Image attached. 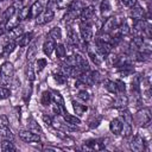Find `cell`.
I'll use <instances>...</instances> for the list:
<instances>
[{
	"mask_svg": "<svg viewBox=\"0 0 152 152\" xmlns=\"http://www.w3.org/2000/svg\"><path fill=\"white\" fill-rule=\"evenodd\" d=\"M14 68L11 62H5L0 66V86H8L13 78Z\"/></svg>",
	"mask_w": 152,
	"mask_h": 152,
	"instance_id": "cell-1",
	"label": "cell"
},
{
	"mask_svg": "<svg viewBox=\"0 0 152 152\" xmlns=\"http://www.w3.org/2000/svg\"><path fill=\"white\" fill-rule=\"evenodd\" d=\"M134 122L138 126H147L151 122V109L150 108H142L137 112V114L133 118Z\"/></svg>",
	"mask_w": 152,
	"mask_h": 152,
	"instance_id": "cell-2",
	"label": "cell"
},
{
	"mask_svg": "<svg viewBox=\"0 0 152 152\" xmlns=\"http://www.w3.org/2000/svg\"><path fill=\"white\" fill-rule=\"evenodd\" d=\"M121 23H124V19H122V17H120V15H112V17H108V18L106 19V21L103 23V25H102V32L110 33V32L114 31Z\"/></svg>",
	"mask_w": 152,
	"mask_h": 152,
	"instance_id": "cell-3",
	"label": "cell"
},
{
	"mask_svg": "<svg viewBox=\"0 0 152 152\" xmlns=\"http://www.w3.org/2000/svg\"><path fill=\"white\" fill-rule=\"evenodd\" d=\"M53 17H55L53 10L50 7H46L36 17V23H37V25H45V24L50 23L53 19Z\"/></svg>",
	"mask_w": 152,
	"mask_h": 152,
	"instance_id": "cell-4",
	"label": "cell"
},
{
	"mask_svg": "<svg viewBox=\"0 0 152 152\" xmlns=\"http://www.w3.org/2000/svg\"><path fill=\"white\" fill-rule=\"evenodd\" d=\"M80 34H81V39L84 43H89L93 39V27H91V25L89 23H81Z\"/></svg>",
	"mask_w": 152,
	"mask_h": 152,
	"instance_id": "cell-5",
	"label": "cell"
},
{
	"mask_svg": "<svg viewBox=\"0 0 152 152\" xmlns=\"http://www.w3.org/2000/svg\"><path fill=\"white\" fill-rule=\"evenodd\" d=\"M19 138L25 142H39L40 141L39 134H37V133H34L30 129L19 131Z\"/></svg>",
	"mask_w": 152,
	"mask_h": 152,
	"instance_id": "cell-6",
	"label": "cell"
},
{
	"mask_svg": "<svg viewBox=\"0 0 152 152\" xmlns=\"http://www.w3.org/2000/svg\"><path fill=\"white\" fill-rule=\"evenodd\" d=\"M129 148L134 152H141L145 150V140L140 134L134 135L129 141Z\"/></svg>",
	"mask_w": 152,
	"mask_h": 152,
	"instance_id": "cell-7",
	"label": "cell"
},
{
	"mask_svg": "<svg viewBox=\"0 0 152 152\" xmlns=\"http://www.w3.org/2000/svg\"><path fill=\"white\" fill-rule=\"evenodd\" d=\"M95 48H96V51L102 56V57H106L108 56L110 52H112V49H113V45L110 43H106V42H102V40H95Z\"/></svg>",
	"mask_w": 152,
	"mask_h": 152,
	"instance_id": "cell-8",
	"label": "cell"
},
{
	"mask_svg": "<svg viewBox=\"0 0 152 152\" xmlns=\"http://www.w3.org/2000/svg\"><path fill=\"white\" fill-rule=\"evenodd\" d=\"M104 140L103 139H93V140H88V141H84V145L82 146L83 150H90V151H94V150H103L104 146H106V142H103Z\"/></svg>",
	"mask_w": 152,
	"mask_h": 152,
	"instance_id": "cell-9",
	"label": "cell"
},
{
	"mask_svg": "<svg viewBox=\"0 0 152 152\" xmlns=\"http://www.w3.org/2000/svg\"><path fill=\"white\" fill-rule=\"evenodd\" d=\"M95 15V7L94 6H87L83 7V10L80 13V19L82 23H89Z\"/></svg>",
	"mask_w": 152,
	"mask_h": 152,
	"instance_id": "cell-10",
	"label": "cell"
},
{
	"mask_svg": "<svg viewBox=\"0 0 152 152\" xmlns=\"http://www.w3.org/2000/svg\"><path fill=\"white\" fill-rule=\"evenodd\" d=\"M45 5H46L45 0H36L32 4V6L30 7V18H34L36 19V17L45 8Z\"/></svg>",
	"mask_w": 152,
	"mask_h": 152,
	"instance_id": "cell-11",
	"label": "cell"
},
{
	"mask_svg": "<svg viewBox=\"0 0 152 152\" xmlns=\"http://www.w3.org/2000/svg\"><path fill=\"white\" fill-rule=\"evenodd\" d=\"M72 57H74V65L78 66L82 71H88L89 70V64H88L86 57H83L80 53H75Z\"/></svg>",
	"mask_w": 152,
	"mask_h": 152,
	"instance_id": "cell-12",
	"label": "cell"
},
{
	"mask_svg": "<svg viewBox=\"0 0 152 152\" xmlns=\"http://www.w3.org/2000/svg\"><path fill=\"white\" fill-rule=\"evenodd\" d=\"M129 15L134 21L135 20H142V19H145V10L141 8L140 6H133V7H131Z\"/></svg>",
	"mask_w": 152,
	"mask_h": 152,
	"instance_id": "cell-13",
	"label": "cell"
},
{
	"mask_svg": "<svg viewBox=\"0 0 152 152\" xmlns=\"http://www.w3.org/2000/svg\"><path fill=\"white\" fill-rule=\"evenodd\" d=\"M127 104H128V97H127L124 93H120V94L115 97V100H114V102H113V107H114V108H118V109L126 108Z\"/></svg>",
	"mask_w": 152,
	"mask_h": 152,
	"instance_id": "cell-14",
	"label": "cell"
},
{
	"mask_svg": "<svg viewBox=\"0 0 152 152\" xmlns=\"http://www.w3.org/2000/svg\"><path fill=\"white\" fill-rule=\"evenodd\" d=\"M32 38H33V33L32 32H27V33H23L17 40H15V43L19 45V46H21V48H25V46H27V45H30V43H31V40H32Z\"/></svg>",
	"mask_w": 152,
	"mask_h": 152,
	"instance_id": "cell-15",
	"label": "cell"
},
{
	"mask_svg": "<svg viewBox=\"0 0 152 152\" xmlns=\"http://www.w3.org/2000/svg\"><path fill=\"white\" fill-rule=\"evenodd\" d=\"M109 129H110V132H112L113 134H115V135L121 134V129H122V121H121L120 119H118V118L113 119V120L110 121V124H109Z\"/></svg>",
	"mask_w": 152,
	"mask_h": 152,
	"instance_id": "cell-16",
	"label": "cell"
},
{
	"mask_svg": "<svg viewBox=\"0 0 152 152\" xmlns=\"http://www.w3.org/2000/svg\"><path fill=\"white\" fill-rule=\"evenodd\" d=\"M80 13H81V11H75V10L68 8L65 15L63 17V21H64L65 24H70V23H72L75 19L80 18Z\"/></svg>",
	"mask_w": 152,
	"mask_h": 152,
	"instance_id": "cell-17",
	"label": "cell"
},
{
	"mask_svg": "<svg viewBox=\"0 0 152 152\" xmlns=\"http://www.w3.org/2000/svg\"><path fill=\"white\" fill-rule=\"evenodd\" d=\"M87 50H88V56L90 57L91 62H93L95 65H101L102 62H103V57L96 51V49L94 48V50H91V49H87Z\"/></svg>",
	"mask_w": 152,
	"mask_h": 152,
	"instance_id": "cell-18",
	"label": "cell"
},
{
	"mask_svg": "<svg viewBox=\"0 0 152 152\" xmlns=\"http://www.w3.org/2000/svg\"><path fill=\"white\" fill-rule=\"evenodd\" d=\"M36 56H37V42H33V43H31L28 45V50L26 52V59H27V62L32 63L34 61Z\"/></svg>",
	"mask_w": 152,
	"mask_h": 152,
	"instance_id": "cell-19",
	"label": "cell"
},
{
	"mask_svg": "<svg viewBox=\"0 0 152 152\" xmlns=\"http://www.w3.org/2000/svg\"><path fill=\"white\" fill-rule=\"evenodd\" d=\"M68 42L72 46H78L80 45V37L76 33V31L72 30V28H69L68 30Z\"/></svg>",
	"mask_w": 152,
	"mask_h": 152,
	"instance_id": "cell-20",
	"label": "cell"
},
{
	"mask_svg": "<svg viewBox=\"0 0 152 152\" xmlns=\"http://www.w3.org/2000/svg\"><path fill=\"white\" fill-rule=\"evenodd\" d=\"M55 46H56L55 40H52V39L49 38V39H46V40L44 42V44H43V52L49 57V56H51V53L53 52Z\"/></svg>",
	"mask_w": 152,
	"mask_h": 152,
	"instance_id": "cell-21",
	"label": "cell"
},
{
	"mask_svg": "<svg viewBox=\"0 0 152 152\" xmlns=\"http://www.w3.org/2000/svg\"><path fill=\"white\" fill-rule=\"evenodd\" d=\"M100 11L103 17H108L112 13V4L110 0H102L100 4Z\"/></svg>",
	"mask_w": 152,
	"mask_h": 152,
	"instance_id": "cell-22",
	"label": "cell"
},
{
	"mask_svg": "<svg viewBox=\"0 0 152 152\" xmlns=\"http://www.w3.org/2000/svg\"><path fill=\"white\" fill-rule=\"evenodd\" d=\"M15 46H17V43L15 42H13V40H11V42H8L4 48H2V52H1V57H4V58H6V57H8L13 51H14V49H15Z\"/></svg>",
	"mask_w": 152,
	"mask_h": 152,
	"instance_id": "cell-23",
	"label": "cell"
},
{
	"mask_svg": "<svg viewBox=\"0 0 152 152\" xmlns=\"http://www.w3.org/2000/svg\"><path fill=\"white\" fill-rule=\"evenodd\" d=\"M63 118H64V121L66 122V125H69V126H77L81 124V119L76 115H71L69 113H65L63 115Z\"/></svg>",
	"mask_w": 152,
	"mask_h": 152,
	"instance_id": "cell-24",
	"label": "cell"
},
{
	"mask_svg": "<svg viewBox=\"0 0 152 152\" xmlns=\"http://www.w3.org/2000/svg\"><path fill=\"white\" fill-rule=\"evenodd\" d=\"M24 33V27L23 26H19V25H17V26H14L13 28H11L10 30V33H8V38H11V39H14V40H17L21 34Z\"/></svg>",
	"mask_w": 152,
	"mask_h": 152,
	"instance_id": "cell-25",
	"label": "cell"
},
{
	"mask_svg": "<svg viewBox=\"0 0 152 152\" xmlns=\"http://www.w3.org/2000/svg\"><path fill=\"white\" fill-rule=\"evenodd\" d=\"M148 25H150V24H148L145 19H142V20H135L134 24H133V30H134L135 32L142 33V32L146 30V27H147Z\"/></svg>",
	"mask_w": 152,
	"mask_h": 152,
	"instance_id": "cell-26",
	"label": "cell"
},
{
	"mask_svg": "<svg viewBox=\"0 0 152 152\" xmlns=\"http://www.w3.org/2000/svg\"><path fill=\"white\" fill-rule=\"evenodd\" d=\"M72 108H74V110H75L77 116H82L88 109V107L86 104H81V103H78L76 101H72Z\"/></svg>",
	"mask_w": 152,
	"mask_h": 152,
	"instance_id": "cell-27",
	"label": "cell"
},
{
	"mask_svg": "<svg viewBox=\"0 0 152 152\" xmlns=\"http://www.w3.org/2000/svg\"><path fill=\"white\" fill-rule=\"evenodd\" d=\"M1 150L4 152H15L17 147L12 142V140H2L1 141Z\"/></svg>",
	"mask_w": 152,
	"mask_h": 152,
	"instance_id": "cell-28",
	"label": "cell"
},
{
	"mask_svg": "<svg viewBox=\"0 0 152 152\" xmlns=\"http://www.w3.org/2000/svg\"><path fill=\"white\" fill-rule=\"evenodd\" d=\"M49 38L52 39V40H59L62 38V31L59 27H52L50 31H49Z\"/></svg>",
	"mask_w": 152,
	"mask_h": 152,
	"instance_id": "cell-29",
	"label": "cell"
},
{
	"mask_svg": "<svg viewBox=\"0 0 152 152\" xmlns=\"http://www.w3.org/2000/svg\"><path fill=\"white\" fill-rule=\"evenodd\" d=\"M120 116L124 119V122L132 125V122H133V115L129 113V110H127L126 108H121L120 109Z\"/></svg>",
	"mask_w": 152,
	"mask_h": 152,
	"instance_id": "cell-30",
	"label": "cell"
},
{
	"mask_svg": "<svg viewBox=\"0 0 152 152\" xmlns=\"http://www.w3.org/2000/svg\"><path fill=\"white\" fill-rule=\"evenodd\" d=\"M0 138L2 140H13L14 135L12 133V131L10 129V127L7 128H0Z\"/></svg>",
	"mask_w": 152,
	"mask_h": 152,
	"instance_id": "cell-31",
	"label": "cell"
},
{
	"mask_svg": "<svg viewBox=\"0 0 152 152\" xmlns=\"http://www.w3.org/2000/svg\"><path fill=\"white\" fill-rule=\"evenodd\" d=\"M25 75H26L27 81H30V82H32V81H34V80H36L34 69H33L32 63H30V62H28V65H27V66H26V69H25Z\"/></svg>",
	"mask_w": 152,
	"mask_h": 152,
	"instance_id": "cell-32",
	"label": "cell"
},
{
	"mask_svg": "<svg viewBox=\"0 0 152 152\" xmlns=\"http://www.w3.org/2000/svg\"><path fill=\"white\" fill-rule=\"evenodd\" d=\"M103 84H104V88H106V89H107L109 93H112V94H119V93H118L116 84H115V81L106 80V81L103 82Z\"/></svg>",
	"mask_w": 152,
	"mask_h": 152,
	"instance_id": "cell-33",
	"label": "cell"
},
{
	"mask_svg": "<svg viewBox=\"0 0 152 152\" xmlns=\"http://www.w3.org/2000/svg\"><path fill=\"white\" fill-rule=\"evenodd\" d=\"M55 50H56V57L59 58V59H64L65 56H66V50L64 48L63 44H57L55 46Z\"/></svg>",
	"mask_w": 152,
	"mask_h": 152,
	"instance_id": "cell-34",
	"label": "cell"
},
{
	"mask_svg": "<svg viewBox=\"0 0 152 152\" xmlns=\"http://www.w3.org/2000/svg\"><path fill=\"white\" fill-rule=\"evenodd\" d=\"M51 101H52V97H51V91H48V90H45V91H43V94H42V97H40V103L43 104V106H49L50 103H51Z\"/></svg>",
	"mask_w": 152,
	"mask_h": 152,
	"instance_id": "cell-35",
	"label": "cell"
},
{
	"mask_svg": "<svg viewBox=\"0 0 152 152\" xmlns=\"http://www.w3.org/2000/svg\"><path fill=\"white\" fill-rule=\"evenodd\" d=\"M19 20H25L27 18H30V7L28 6H25L23 8L19 10L18 12V17H17Z\"/></svg>",
	"mask_w": 152,
	"mask_h": 152,
	"instance_id": "cell-36",
	"label": "cell"
},
{
	"mask_svg": "<svg viewBox=\"0 0 152 152\" xmlns=\"http://www.w3.org/2000/svg\"><path fill=\"white\" fill-rule=\"evenodd\" d=\"M14 14H15V7H14V6H10V7H7V8L5 10L4 14H2L4 20H5V21L10 20L12 17H14Z\"/></svg>",
	"mask_w": 152,
	"mask_h": 152,
	"instance_id": "cell-37",
	"label": "cell"
},
{
	"mask_svg": "<svg viewBox=\"0 0 152 152\" xmlns=\"http://www.w3.org/2000/svg\"><path fill=\"white\" fill-rule=\"evenodd\" d=\"M134 46V49H139L144 46V38L141 36H134L132 39V48Z\"/></svg>",
	"mask_w": 152,
	"mask_h": 152,
	"instance_id": "cell-38",
	"label": "cell"
},
{
	"mask_svg": "<svg viewBox=\"0 0 152 152\" xmlns=\"http://www.w3.org/2000/svg\"><path fill=\"white\" fill-rule=\"evenodd\" d=\"M51 97H52V102H56L58 104H62L64 106V100L62 97V95L57 91H51Z\"/></svg>",
	"mask_w": 152,
	"mask_h": 152,
	"instance_id": "cell-39",
	"label": "cell"
},
{
	"mask_svg": "<svg viewBox=\"0 0 152 152\" xmlns=\"http://www.w3.org/2000/svg\"><path fill=\"white\" fill-rule=\"evenodd\" d=\"M53 78H55V81H56L58 84H61V86H63V84H65V83L68 82L66 75H64L63 72H62V74H56V75H53Z\"/></svg>",
	"mask_w": 152,
	"mask_h": 152,
	"instance_id": "cell-40",
	"label": "cell"
},
{
	"mask_svg": "<svg viewBox=\"0 0 152 152\" xmlns=\"http://www.w3.org/2000/svg\"><path fill=\"white\" fill-rule=\"evenodd\" d=\"M72 1H74V0H57V2H56V7L59 8V10L68 8Z\"/></svg>",
	"mask_w": 152,
	"mask_h": 152,
	"instance_id": "cell-41",
	"label": "cell"
},
{
	"mask_svg": "<svg viewBox=\"0 0 152 152\" xmlns=\"http://www.w3.org/2000/svg\"><path fill=\"white\" fill-rule=\"evenodd\" d=\"M28 129L32 131V132H34V133H37V134H40V133H42L40 126H39L34 120H31V121H30V128H28Z\"/></svg>",
	"mask_w": 152,
	"mask_h": 152,
	"instance_id": "cell-42",
	"label": "cell"
},
{
	"mask_svg": "<svg viewBox=\"0 0 152 152\" xmlns=\"http://www.w3.org/2000/svg\"><path fill=\"white\" fill-rule=\"evenodd\" d=\"M46 64H48V61L45 58H38L36 61V68H37L38 71H42L46 66Z\"/></svg>",
	"mask_w": 152,
	"mask_h": 152,
	"instance_id": "cell-43",
	"label": "cell"
},
{
	"mask_svg": "<svg viewBox=\"0 0 152 152\" xmlns=\"http://www.w3.org/2000/svg\"><path fill=\"white\" fill-rule=\"evenodd\" d=\"M11 96V90L4 86H0V99H8Z\"/></svg>",
	"mask_w": 152,
	"mask_h": 152,
	"instance_id": "cell-44",
	"label": "cell"
},
{
	"mask_svg": "<svg viewBox=\"0 0 152 152\" xmlns=\"http://www.w3.org/2000/svg\"><path fill=\"white\" fill-rule=\"evenodd\" d=\"M7 127H10L8 118L5 114H1L0 115V128H7Z\"/></svg>",
	"mask_w": 152,
	"mask_h": 152,
	"instance_id": "cell-45",
	"label": "cell"
},
{
	"mask_svg": "<svg viewBox=\"0 0 152 152\" xmlns=\"http://www.w3.org/2000/svg\"><path fill=\"white\" fill-rule=\"evenodd\" d=\"M115 84H116V88H118V93H125L126 91V84L125 82H122L121 80H116L115 81Z\"/></svg>",
	"mask_w": 152,
	"mask_h": 152,
	"instance_id": "cell-46",
	"label": "cell"
},
{
	"mask_svg": "<svg viewBox=\"0 0 152 152\" xmlns=\"http://www.w3.org/2000/svg\"><path fill=\"white\" fill-rule=\"evenodd\" d=\"M77 96H78V99L83 100L84 102H86V101H89V99H90V95H89L88 91H86V89H84V90H80Z\"/></svg>",
	"mask_w": 152,
	"mask_h": 152,
	"instance_id": "cell-47",
	"label": "cell"
},
{
	"mask_svg": "<svg viewBox=\"0 0 152 152\" xmlns=\"http://www.w3.org/2000/svg\"><path fill=\"white\" fill-rule=\"evenodd\" d=\"M43 121H44V124H45L46 126H51V125L53 124L52 118H51L50 115H46V114H44V115H43Z\"/></svg>",
	"mask_w": 152,
	"mask_h": 152,
	"instance_id": "cell-48",
	"label": "cell"
},
{
	"mask_svg": "<svg viewBox=\"0 0 152 152\" xmlns=\"http://www.w3.org/2000/svg\"><path fill=\"white\" fill-rule=\"evenodd\" d=\"M121 2L127 7H133L137 4V0H121Z\"/></svg>",
	"mask_w": 152,
	"mask_h": 152,
	"instance_id": "cell-49",
	"label": "cell"
},
{
	"mask_svg": "<svg viewBox=\"0 0 152 152\" xmlns=\"http://www.w3.org/2000/svg\"><path fill=\"white\" fill-rule=\"evenodd\" d=\"M6 21H2V23H0V37L6 32Z\"/></svg>",
	"mask_w": 152,
	"mask_h": 152,
	"instance_id": "cell-50",
	"label": "cell"
},
{
	"mask_svg": "<svg viewBox=\"0 0 152 152\" xmlns=\"http://www.w3.org/2000/svg\"><path fill=\"white\" fill-rule=\"evenodd\" d=\"M56 2H57V0H49L48 1V7H50V8L56 7Z\"/></svg>",
	"mask_w": 152,
	"mask_h": 152,
	"instance_id": "cell-51",
	"label": "cell"
},
{
	"mask_svg": "<svg viewBox=\"0 0 152 152\" xmlns=\"http://www.w3.org/2000/svg\"><path fill=\"white\" fill-rule=\"evenodd\" d=\"M93 1H96V0H93Z\"/></svg>",
	"mask_w": 152,
	"mask_h": 152,
	"instance_id": "cell-52",
	"label": "cell"
},
{
	"mask_svg": "<svg viewBox=\"0 0 152 152\" xmlns=\"http://www.w3.org/2000/svg\"><path fill=\"white\" fill-rule=\"evenodd\" d=\"M0 1H1V0H0Z\"/></svg>",
	"mask_w": 152,
	"mask_h": 152,
	"instance_id": "cell-53",
	"label": "cell"
}]
</instances>
